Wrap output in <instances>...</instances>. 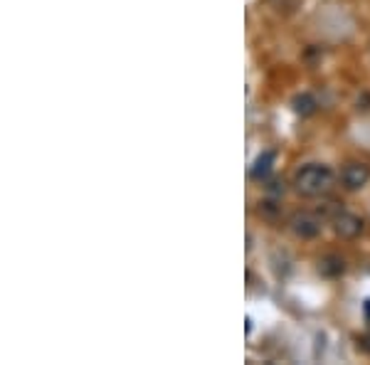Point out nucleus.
<instances>
[{
  "instance_id": "nucleus-1",
  "label": "nucleus",
  "mask_w": 370,
  "mask_h": 365,
  "mask_svg": "<svg viewBox=\"0 0 370 365\" xmlns=\"http://www.w3.org/2000/svg\"><path fill=\"white\" fill-rule=\"evenodd\" d=\"M334 178L336 175H334V170H331V165L307 163L294 173L292 185L302 197H319V195H324V192L331 190Z\"/></svg>"
},
{
  "instance_id": "nucleus-2",
  "label": "nucleus",
  "mask_w": 370,
  "mask_h": 365,
  "mask_svg": "<svg viewBox=\"0 0 370 365\" xmlns=\"http://www.w3.org/2000/svg\"><path fill=\"white\" fill-rule=\"evenodd\" d=\"M370 182V165L363 163V160H351V163L343 165L341 170V185L346 187L348 192L363 190Z\"/></svg>"
},
{
  "instance_id": "nucleus-3",
  "label": "nucleus",
  "mask_w": 370,
  "mask_h": 365,
  "mask_svg": "<svg viewBox=\"0 0 370 365\" xmlns=\"http://www.w3.org/2000/svg\"><path fill=\"white\" fill-rule=\"evenodd\" d=\"M363 230H366V222H363V217H358L356 212L341 210L334 217V232L339 235L341 240H356V237H361Z\"/></svg>"
},
{
  "instance_id": "nucleus-4",
  "label": "nucleus",
  "mask_w": 370,
  "mask_h": 365,
  "mask_svg": "<svg viewBox=\"0 0 370 365\" xmlns=\"http://www.w3.org/2000/svg\"><path fill=\"white\" fill-rule=\"evenodd\" d=\"M289 227L299 240H314L321 232V220L314 212H297L289 220Z\"/></svg>"
},
{
  "instance_id": "nucleus-5",
  "label": "nucleus",
  "mask_w": 370,
  "mask_h": 365,
  "mask_svg": "<svg viewBox=\"0 0 370 365\" xmlns=\"http://www.w3.org/2000/svg\"><path fill=\"white\" fill-rule=\"evenodd\" d=\"M274 160H277V153L274 151H264L259 158L255 160V165L250 168V178L252 180H267L274 170Z\"/></svg>"
},
{
  "instance_id": "nucleus-6",
  "label": "nucleus",
  "mask_w": 370,
  "mask_h": 365,
  "mask_svg": "<svg viewBox=\"0 0 370 365\" xmlns=\"http://www.w3.org/2000/svg\"><path fill=\"white\" fill-rule=\"evenodd\" d=\"M294 111H297L299 116H311L316 114V109H319V101H316L314 94H309V91H304V94H297L292 101Z\"/></svg>"
},
{
  "instance_id": "nucleus-7",
  "label": "nucleus",
  "mask_w": 370,
  "mask_h": 365,
  "mask_svg": "<svg viewBox=\"0 0 370 365\" xmlns=\"http://www.w3.org/2000/svg\"><path fill=\"white\" fill-rule=\"evenodd\" d=\"M319 272L324 274V277H331V279H336V277H341L343 272H346V262L341 259V257H324V259L319 262Z\"/></svg>"
},
{
  "instance_id": "nucleus-8",
  "label": "nucleus",
  "mask_w": 370,
  "mask_h": 365,
  "mask_svg": "<svg viewBox=\"0 0 370 365\" xmlns=\"http://www.w3.org/2000/svg\"><path fill=\"white\" fill-rule=\"evenodd\" d=\"M358 348L370 356V334H363L361 338H358Z\"/></svg>"
},
{
  "instance_id": "nucleus-9",
  "label": "nucleus",
  "mask_w": 370,
  "mask_h": 365,
  "mask_svg": "<svg viewBox=\"0 0 370 365\" xmlns=\"http://www.w3.org/2000/svg\"><path fill=\"white\" fill-rule=\"evenodd\" d=\"M363 311H366V316H368V319H370V299H368L366 304H363Z\"/></svg>"
}]
</instances>
